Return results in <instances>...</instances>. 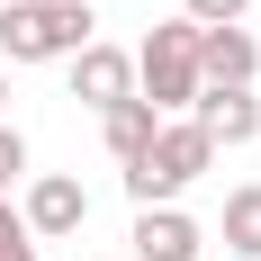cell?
I'll return each mask as SVG.
<instances>
[{
  "label": "cell",
  "mask_w": 261,
  "mask_h": 261,
  "mask_svg": "<svg viewBox=\"0 0 261 261\" xmlns=\"http://www.w3.org/2000/svg\"><path fill=\"white\" fill-rule=\"evenodd\" d=\"M207 162H216V144H207V126H198V117H162L153 144L126 162V198H135V207H171Z\"/></svg>",
  "instance_id": "obj_1"
},
{
  "label": "cell",
  "mask_w": 261,
  "mask_h": 261,
  "mask_svg": "<svg viewBox=\"0 0 261 261\" xmlns=\"http://www.w3.org/2000/svg\"><path fill=\"white\" fill-rule=\"evenodd\" d=\"M135 81H144L135 99L153 108V117H189L198 90H207V81H198V27H189V18H162L153 36L135 45Z\"/></svg>",
  "instance_id": "obj_2"
},
{
  "label": "cell",
  "mask_w": 261,
  "mask_h": 261,
  "mask_svg": "<svg viewBox=\"0 0 261 261\" xmlns=\"http://www.w3.org/2000/svg\"><path fill=\"white\" fill-rule=\"evenodd\" d=\"M90 45V9L81 0H0V54L9 63H63Z\"/></svg>",
  "instance_id": "obj_3"
},
{
  "label": "cell",
  "mask_w": 261,
  "mask_h": 261,
  "mask_svg": "<svg viewBox=\"0 0 261 261\" xmlns=\"http://www.w3.org/2000/svg\"><path fill=\"white\" fill-rule=\"evenodd\" d=\"M27 234H81V225H90V189L72 180V171H45V180H27V216H18Z\"/></svg>",
  "instance_id": "obj_4"
},
{
  "label": "cell",
  "mask_w": 261,
  "mask_h": 261,
  "mask_svg": "<svg viewBox=\"0 0 261 261\" xmlns=\"http://www.w3.org/2000/svg\"><path fill=\"white\" fill-rule=\"evenodd\" d=\"M72 99L81 108H117V99H135V54H117V45H90L72 54Z\"/></svg>",
  "instance_id": "obj_5"
},
{
  "label": "cell",
  "mask_w": 261,
  "mask_h": 261,
  "mask_svg": "<svg viewBox=\"0 0 261 261\" xmlns=\"http://www.w3.org/2000/svg\"><path fill=\"white\" fill-rule=\"evenodd\" d=\"M252 72H261V45L243 27H198V81L207 90H252Z\"/></svg>",
  "instance_id": "obj_6"
},
{
  "label": "cell",
  "mask_w": 261,
  "mask_h": 261,
  "mask_svg": "<svg viewBox=\"0 0 261 261\" xmlns=\"http://www.w3.org/2000/svg\"><path fill=\"white\" fill-rule=\"evenodd\" d=\"M135 261H198L207 252V234H198V225H189L180 207H135Z\"/></svg>",
  "instance_id": "obj_7"
},
{
  "label": "cell",
  "mask_w": 261,
  "mask_h": 261,
  "mask_svg": "<svg viewBox=\"0 0 261 261\" xmlns=\"http://www.w3.org/2000/svg\"><path fill=\"white\" fill-rule=\"evenodd\" d=\"M189 117L207 126V144H216V153L261 135V99H252V90H198V108H189Z\"/></svg>",
  "instance_id": "obj_8"
},
{
  "label": "cell",
  "mask_w": 261,
  "mask_h": 261,
  "mask_svg": "<svg viewBox=\"0 0 261 261\" xmlns=\"http://www.w3.org/2000/svg\"><path fill=\"white\" fill-rule=\"evenodd\" d=\"M153 126H162V117H153L144 99H117V108H99V135H108V153H117V162H135V153H144V144H153Z\"/></svg>",
  "instance_id": "obj_9"
},
{
  "label": "cell",
  "mask_w": 261,
  "mask_h": 261,
  "mask_svg": "<svg viewBox=\"0 0 261 261\" xmlns=\"http://www.w3.org/2000/svg\"><path fill=\"white\" fill-rule=\"evenodd\" d=\"M225 252H243V261H261V180H243V189H225Z\"/></svg>",
  "instance_id": "obj_10"
},
{
  "label": "cell",
  "mask_w": 261,
  "mask_h": 261,
  "mask_svg": "<svg viewBox=\"0 0 261 261\" xmlns=\"http://www.w3.org/2000/svg\"><path fill=\"white\" fill-rule=\"evenodd\" d=\"M243 9H252V0H180V18H189V27H234Z\"/></svg>",
  "instance_id": "obj_11"
},
{
  "label": "cell",
  "mask_w": 261,
  "mask_h": 261,
  "mask_svg": "<svg viewBox=\"0 0 261 261\" xmlns=\"http://www.w3.org/2000/svg\"><path fill=\"white\" fill-rule=\"evenodd\" d=\"M18 171H27V144H18V126H9V117H0V189L18 180Z\"/></svg>",
  "instance_id": "obj_12"
},
{
  "label": "cell",
  "mask_w": 261,
  "mask_h": 261,
  "mask_svg": "<svg viewBox=\"0 0 261 261\" xmlns=\"http://www.w3.org/2000/svg\"><path fill=\"white\" fill-rule=\"evenodd\" d=\"M0 261H36V234H27L18 216H0Z\"/></svg>",
  "instance_id": "obj_13"
},
{
  "label": "cell",
  "mask_w": 261,
  "mask_h": 261,
  "mask_svg": "<svg viewBox=\"0 0 261 261\" xmlns=\"http://www.w3.org/2000/svg\"><path fill=\"white\" fill-rule=\"evenodd\" d=\"M0 117H9V72H0Z\"/></svg>",
  "instance_id": "obj_14"
},
{
  "label": "cell",
  "mask_w": 261,
  "mask_h": 261,
  "mask_svg": "<svg viewBox=\"0 0 261 261\" xmlns=\"http://www.w3.org/2000/svg\"><path fill=\"white\" fill-rule=\"evenodd\" d=\"M0 216H9V189H0Z\"/></svg>",
  "instance_id": "obj_15"
},
{
  "label": "cell",
  "mask_w": 261,
  "mask_h": 261,
  "mask_svg": "<svg viewBox=\"0 0 261 261\" xmlns=\"http://www.w3.org/2000/svg\"><path fill=\"white\" fill-rule=\"evenodd\" d=\"M81 9H90V0H81Z\"/></svg>",
  "instance_id": "obj_16"
}]
</instances>
